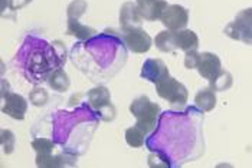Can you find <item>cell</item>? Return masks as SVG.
<instances>
[{
    "instance_id": "obj_24",
    "label": "cell",
    "mask_w": 252,
    "mask_h": 168,
    "mask_svg": "<svg viewBox=\"0 0 252 168\" xmlns=\"http://www.w3.org/2000/svg\"><path fill=\"white\" fill-rule=\"evenodd\" d=\"M199 59H200V54L197 51H189L185 55L183 65H185L186 69H196L197 68V63H199Z\"/></svg>"
},
{
    "instance_id": "obj_8",
    "label": "cell",
    "mask_w": 252,
    "mask_h": 168,
    "mask_svg": "<svg viewBox=\"0 0 252 168\" xmlns=\"http://www.w3.org/2000/svg\"><path fill=\"white\" fill-rule=\"evenodd\" d=\"M222 69L223 68H222L220 57L216 55V54H214V52H202L200 54V59H199V63H197L196 71L199 72V75L202 78L211 81Z\"/></svg>"
},
{
    "instance_id": "obj_7",
    "label": "cell",
    "mask_w": 252,
    "mask_h": 168,
    "mask_svg": "<svg viewBox=\"0 0 252 168\" xmlns=\"http://www.w3.org/2000/svg\"><path fill=\"white\" fill-rule=\"evenodd\" d=\"M160 22L169 30L186 29V26L189 23V10L186 7H183L182 4H169L164 9Z\"/></svg>"
},
{
    "instance_id": "obj_19",
    "label": "cell",
    "mask_w": 252,
    "mask_h": 168,
    "mask_svg": "<svg viewBox=\"0 0 252 168\" xmlns=\"http://www.w3.org/2000/svg\"><path fill=\"white\" fill-rule=\"evenodd\" d=\"M146 137H147V134L143 130H140L137 125L127 128L126 134H124L126 142L131 148H141L144 145V142H146Z\"/></svg>"
},
{
    "instance_id": "obj_18",
    "label": "cell",
    "mask_w": 252,
    "mask_h": 168,
    "mask_svg": "<svg viewBox=\"0 0 252 168\" xmlns=\"http://www.w3.org/2000/svg\"><path fill=\"white\" fill-rule=\"evenodd\" d=\"M233 85V76L231 72H228L226 69H222L215 78L209 81V88L215 92H223L228 91L229 88H232Z\"/></svg>"
},
{
    "instance_id": "obj_14",
    "label": "cell",
    "mask_w": 252,
    "mask_h": 168,
    "mask_svg": "<svg viewBox=\"0 0 252 168\" xmlns=\"http://www.w3.org/2000/svg\"><path fill=\"white\" fill-rule=\"evenodd\" d=\"M176 43H177V49L183 51V52H189V51H197L199 48V36L190 29H182V30H176Z\"/></svg>"
},
{
    "instance_id": "obj_16",
    "label": "cell",
    "mask_w": 252,
    "mask_h": 168,
    "mask_svg": "<svg viewBox=\"0 0 252 168\" xmlns=\"http://www.w3.org/2000/svg\"><path fill=\"white\" fill-rule=\"evenodd\" d=\"M155 46L158 52L170 54L177 51V43H176V30H161L155 37Z\"/></svg>"
},
{
    "instance_id": "obj_20",
    "label": "cell",
    "mask_w": 252,
    "mask_h": 168,
    "mask_svg": "<svg viewBox=\"0 0 252 168\" xmlns=\"http://www.w3.org/2000/svg\"><path fill=\"white\" fill-rule=\"evenodd\" d=\"M87 9H88V3L85 0H72L66 7V18L79 20V18L85 15Z\"/></svg>"
},
{
    "instance_id": "obj_25",
    "label": "cell",
    "mask_w": 252,
    "mask_h": 168,
    "mask_svg": "<svg viewBox=\"0 0 252 168\" xmlns=\"http://www.w3.org/2000/svg\"><path fill=\"white\" fill-rule=\"evenodd\" d=\"M31 1H32V0H7V7H9L12 12H16V10L22 9V7L28 6ZM7 7H6V9H7Z\"/></svg>"
},
{
    "instance_id": "obj_2",
    "label": "cell",
    "mask_w": 252,
    "mask_h": 168,
    "mask_svg": "<svg viewBox=\"0 0 252 168\" xmlns=\"http://www.w3.org/2000/svg\"><path fill=\"white\" fill-rule=\"evenodd\" d=\"M155 86L156 93L161 99H166L173 110H183L186 107L188 99H189V91L176 78L169 75L160 82L155 84Z\"/></svg>"
},
{
    "instance_id": "obj_11",
    "label": "cell",
    "mask_w": 252,
    "mask_h": 168,
    "mask_svg": "<svg viewBox=\"0 0 252 168\" xmlns=\"http://www.w3.org/2000/svg\"><path fill=\"white\" fill-rule=\"evenodd\" d=\"M144 19L141 18L136 1H126L120 9V28L121 30L141 26Z\"/></svg>"
},
{
    "instance_id": "obj_3",
    "label": "cell",
    "mask_w": 252,
    "mask_h": 168,
    "mask_svg": "<svg viewBox=\"0 0 252 168\" xmlns=\"http://www.w3.org/2000/svg\"><path fill=\"white\" fill-rule=\"evenodd\" d=\"M85 96H87V104L99 116V119L105 122L116 119L117 110L111 102V92L107 86L98 85L95 88L90 89Z\"/></svg>"
},
{
    "instance_id": "obj_5",
    "label": "cell",
    "mask_w": 252,
    "mask_h": 168,
    "mask_svg": "<svg viewBox=\"0 0 252 168\" xmlns=\"http://www.w3.org/2000/svg\"><path fill=\"white\" fill-rule=\"evenodd\" d=\"M121 32H123V40H124L127 49L131 51L133 54L141 55V54H146L152 49L153 39L141 26L130 28L126 30H121Z\"/></svg>"
},
{
    "instance_id": "obj_4",
    "label": "cell",
    "mask_w": 252,
    "mask_h": 168,
    "mask_svg": "<svg viewBox=\"0 0 252 168\" xmlns=\"http://www.w3.org/2000/svg\"><path fill=\"white\" fill-rule=\"evenodd\" d=\"M223 33L232 40L252 45V7L241 10L232 22H229Z\"/></svg>"
},
{
    "instance_id": "obj_15",
    "label": "cell",
    "mask_w": 252,
    "mask_h": 168,
    "mask_svg": "<svg viewBox=\"0 0 252 168\" xmlns=\"http://www.w3.org/2000/svg\"><path fill=\"white\" fill-rule=\"evenodd\" d=\"M46 84L51 89H54L57 92H66L71 86L69 76L62 68H57L52 72H49L46 76Z\"/></svg>"
},
{
    "instance_id": "obj_10",
    "label": "cell",
    "mask_w": 252,
    "mask_h": 168,
    "mask_svg": "<svg viewBox=\"0 0 252 168\" xmlns=\"http://www.w3.org/2000/svg\"><path fill=\"white\" fill-rule=\"evenodd\" d=\"M140 75L143 79L157 84L161 79H164L166 76H169V68L166 66V63L161 59H147L143 63Z\"/></svg>"
},
{
    "instance_id": "obj_12",
    "label": "cell",
    "mask_w": 252,
    "mask_h": 168,
    "mask_svg": "<svg viewBox=\"0 0 252 168\" xmlns=\"http://www.w3.org/2000/svg\"><path fill=\"white\" fill-rule=\"evenodd\" d=\"M36 166L39 168H57V167H66V166H74L77 161L75 155L71 154H58L54 155L52 154H36Z\"/></svg>"
},
{
    "instance_id": "obj_17",
    "label": "cell",
    "mask_w": 252,
    "mask_h": 168,
    "mask_svg": "<svg viewBox=\"0 0 252 168\" xmlns=\"http://www.w3.org/2000/svg\"><path fill=\"white\" fill-rule=\"evenodd\" d=\"M194 107L202 112H211L216 107V93L211 88H202L194 95Z\"/></svg>"
},
{
    "instance_id": "obj_1",
    "label": "cell",
    "mask_w": 252,
    "mask_h": 168,
    "mask_svg": "<svg viewBox=\"0 0 252 168\" xmlns=\"http://www.w3.org/2000/svg\"><path fill=\"white\" fill-rule=\"evenodd\" d=\"M130 112L136 118V125L140 130L147 135L155 131L160 115V107L156 102H152L146 95L137 96L130 104Z\"/></svg>"
},
{
    "instance_id": "obj_23",
    "label": "cell",
    "mask_w": 252,
    "mask_h": 168,
    "mask_svg": "<svg viewBox=\"0 0 252 168\" xmlns=\"http://www.w3.org/2000/svg\"><path fill=\"white\" fill-rule=\"evenodd\" d=\"M0 144L3 152L6 155H10L15 151V144H16V138L15 134L10 130H1V138H0Z\"/></svg>"
},
{
    "instance_id": "obj_21",
    "label": "cell",
    "mask_w": 252,
    "mask_h": 168,
    "mask_svg": "<svg viewBox=\"0 0 252 168\" xmlns=\"http://www.w3.org/2000/svg\"><path fill=\"white\" fill-rule=\"evenodd\" d=\"M29 101L33 107H38V108H42L48 104L49 101V93L45 88H40V86H36L33 88L31 92H29Z\"/></svg>"
},
{
    "instance_id": "obj_9",
    "label": "cell",
    "mask_w": 252,
    "mask_h": 168,
    "mask_svg": "<svg viewBox=\"0 0 252 168\" xmlns=\"http://www.w3.org/2000/svg\"><path fill=\"white\" fill-rule=\"evenodd\" d=\"M136 4L141 18L147 22L160 20L164 9L169 6L166 0H136Z\"/></svg>"
},
{
    "instance_id": "obj_6",
    "label": "cell",
    "mask_w": 252,
    "mask_h": 168,
    "mask_svg": "<svg viewBox=\"0 0 252 168\" xmlns=\"http://www.w3.org/2000/svg\"><path fill=\"white\" fill-rule=\"evenodd\" d=\"M1 112L16 121H23L28 112V99L12 91L1 92Z\"/></svg>"
},
{
    "instance_id": "obj_13",
    "label": "cell",
    "mask_w": 252,
    "mask_h": 168,
    "mask_svg": "<svg viewBox=\"0 0 252 168\" xmlns=\"http://www.w3.org/2000/svg\"><path fill=\"white\" fill-rule=\"evenodd\" d=\"M66 33L71 35V36L77 37L78 40H81V42H87L91 37L98 35L97 29H94L91 26H87V25H82L77 19H68L66 20Z\"/></svg>"
},
{
    "instance_id": "obj_22",
    "label": "cell",
    "mask_w": 252,
    "mask_h": 168,
    "mask_svg": "<svg viewBox=\"0 0 252 168\" xmlns=\"http://www.w3.org/2000/svg\"><path fill=\"white\" fill-rule=\"evenodd\" d=\"M31 147L36 154H52L57 145L49 138H35L31 142Z\"/></svg>"
}]
</instances>
